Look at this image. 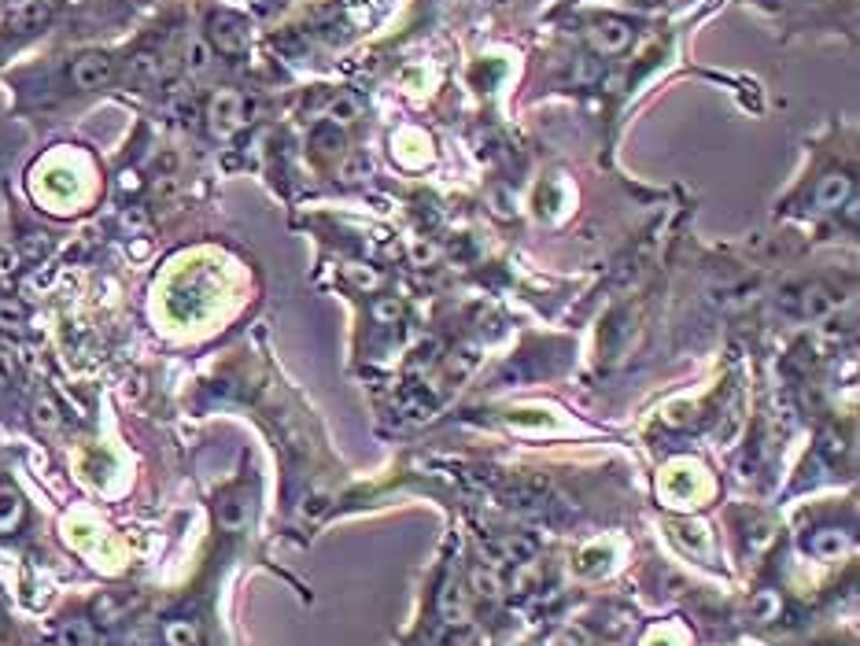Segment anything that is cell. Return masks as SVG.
Here are the masks:
<instances>
[{"mask_svg":"<svg viewBox=\"0 0 860 646\" xmlns=\"http://www.w3.org/2000/svg\"><path fill=\"white\" fill-rule=\"evenodd\" d=\"M849 192H853L849 178H842V174H827V178H820V185H816V207H824V211L842 207L849 200Z\"/></svg>","mask_w":860,"mask_h":646,"instance_id":"7","label":"cell"},{"mask_svg":"<svg viewBox=\"0 0 860 646\" xmlns=\"http://www.w3.org/2000/svg\"><path fill=\"white\" fill-rule=\"evenodd\" d=\"M27 318H30V311L22 300H0V329L4 333H22L27 329Z\"/></svg>","mask_w":860,"mask_h":646,"instance_id":"13","label":"cell"},{"mask_svg":"<svg viewBox=\"0 0 860 646\" xmlns=\"http://www.w3.org/2000/svg\"><path fill=\"white\" fill-rule=\"evenodd\" d=\"M15 369H19V362H15V351L8 343H0V384H8L12 377H15Z\"/></svg>","mask_w":860,"mask_h":646,"instance_id":"20","label":"cell"},{"mask_svg":"<svg viewBox=\"0 0 860 646\" xmlns=\"http://www.w3.org/2000/svg\"><path fill=\"white\" fill-rule=\"evenodd\" d=\"M399 314H403V307H399L396 295H381V300L374 303V318L377 321H396Z\"/></svg>","mask_w":860,"mask_h":646,"instance_id":"19","label":"cell"},{"mask_svg":"<svg viewBox=\"0 0 860 646\" xmlns=\"http://www.w3.org/2000/svg\"><path fill=\"white\" fill-rule=\"evenodd\" d=\"M547 646H583V639L576 632H558V635L547 639Z\"/></svg>","mask_w":860,"mask_h":646,"instance_id":"22","label":"cell"},{"mask_svg":"<svg viewBox=\"0 0 860 646\" xmlns=\"http://www.w3.org/2000/svg\"><path fill=\"white\" fill-rule=\"evenodd\" d=\"M244 115H248V101L237 89H218L207 104V122L214 137H233L244 126Z\"/></svg>","mask_w":860,"mask_h":646,"instance_id":"1","label":"cell"},{"mask_svg":"<svg viewBox=\"0 0 860 646\" xmlns=\"http://www.w3.org/2000/svg\"><path fill=\"white\" fill-rule=\"evenodd\" d=\"M310 144L317 148V156H340L343 152V133H340L336 122H322V126L314 130Z\"/></svg>","mask_w":860,"mask_h":646,"instance_id":"12","label":"cell"},{"mask_svg":"<svg viewBox=\"0 0 860 646\" xmlns=\"http://www.w3.org/2000/svg\"><path fill=\"white\" fill-rule=\"evenodd\" d=\"M849 543H853V536L842 532V529H816L813 536H805V551L813 558H820V561H831V558L846 554Z\"/></svg>","mask_w":860,"mask_h":646,"instance_id":"6","label":"cell"},{"mask_svg":"<svg viewBox=\"0 0 860 646\" xmlns=\"http://www.w3.org/2000/svg\"><path fill=\"white\" fill-rule=\"evenodd\" d=\"M56 646H96V632H92L89 620L75 617L56 632Z\"/></svg>","mask_w":860,"mask_h":646,"instance_id":"11","label":"cell"},{"mask_svg":"<svg viewBox=\"0 0 860 646\" xmlns=\"http://www.w3.org/2000/svg\"><path fill=\"white\" fill-rule=\"evenodd\" d=\"M473 366H477V351H470V347H465V351H458V355L447 359V377H451V381L470 377V374H473Z\"/></svg>","mask_w":860,"mask_h":646,"instance_id":"18","label":"cell"},{"mask_svg":"<svg viewBox=\"0 0 860 646\" xmlns=\"http://www.w3.org/2000/svg\"><path fill=\"white\" fill-rule=\"evenodd\" d=\"M248 513H252V506L244 499H226V503H218V525H222V529H240L244 521H248Z\"/></svg>","mask_w":860,"mask_h":646,"instance_id":"15","label":"cell"},{"mask_svg":"<svg viewBox=\"0 0 860 646\" xmlns=\"http://www.w3.org/2000/svg\"><path fill=\"white\" fill-rule=\"evenodd\" d=\"M8 22H12V30H37L48 22V4L44 0H22Z\"/></svg>","mask_w":860,"mask_h":646,"instance_id":"9","label":"cell"},{"mask_svg":"<svg viewBox=\"0 0 860 646\" xmlns=\"http://www.w3.org/2000/svg\"><path fill=\"white\" fill-rule=\"evenodd\" d=\"M0 270H4V273L15 270V252H12V247H0Z\"/></svg>","mask_w":860,"mask_h":646,"instance_id":"23","label":"cell"},{"mask_svg":"<svg viewBox=\"0 0 860 646\" xmlns=\"http://www.w3.org/2000/svg\"><path fill=\"white\" fill-rule=\"evenodd\" d=\"M535 554H539V543L525 532H506L491 543V558L499 565H528V561H535Z\"/></svg>","mask_w":860,"mask_h":646,"instance_id":"5","label":"cell"},{"mask_svg":"<svg viewBox=\"0 0 860 646\" xmlns=\"http://www.w3.org/2000/svg\"><path fill=\"white\" fill-rule=\"evenodd\" d=\"M362 115V101L358 93H333L326 101V122H336V126H343V122H355Z\"/></svg>","mask_w":860,"mask_h":646,"instance_id":"8","label":"cell"},{"mask_svg":"<svg viewBox=\"0 0 860 646\" xmlns=\"http://www.w3.org/2000/svg\"><path fill=\"white\" fill-rule=\"evenodd\" d=\"M22 495L12 488V484H4L0 488V532H12V529H19V521H22Z\"/></svg>","mask_w":860,"mask_h":646,"instance_id":"10","label":"cell"},{"mask_svg":"<svg viewBox=\"0 0 860 646\" xmlns=\"http://www.w3.org/2000/svg\"><path fill=\"white\" fill-rule=\"evenodd\" d=\"M34 421H37V429H44V432L60 429V407L48 400V395H41V400L34 403Z\"/></svg>","mask_w":860,"mask_h":646,"instance_id":"17","label":"cell"},{"mask_svg":"<svg viewBox=\"0 0 860 646\" xmlns=\"http://www.w3.org/2000/svg\"><path fill=\"white\" fill-rule=\"evenodd\" d=\"M207 37L218 52L226 56H240L248 48V19L237 15V12H214L211 15V27H207Z\"/></svg>","mask_w":860,"mask_h":646,"instance_id":"2","label":"cell"},{"mask_svg":"<svg viewBox=\"0 0 860 646\" xmlns=\"http://www.w3.org/2000/svg\"><path fill=\"white\" fill-rule=\"evenodd\" d=\"M587 41H591V48H595V52H602V56H621V52H628V44H631V22H624L617 15H606V19L591 22Z\"/></svg>","mask_w":860,"mask_h":646,"instance_id":"3","label":"cell"},{"mask_svg":"<svg viewBox=\"0 0 860 646\" xmlns=\"http://www.w3.org/2000/svg\"><path fill=\"white\" fill-rule=\"evenodd\" d=\"M491 204H495V214H499V218H510V214H513V196H510L506 189H495V192H491Z\"/></svg>","mask_w":860,"mask_h":646,"instance_id":"21","label":"cell"},{"mask_svg":"<svg viewBox=\"0 0 860 646\" xmlns=\"http://www.w3.org/2000/svg\"><path fill=\"white\" fill-rule=\"evenodd\" d=\"M185 67H189V74H204L211 67V44L204 37H192L185 44Z\"/></svg>","mask_w":860,"mask_h":646,"instance_id":"16","label":"cell"},{"mask_svg":"<svg viewBox=\"0 0 860 646\" xmlns=\"http://www.w3.org/2000/svg\"><path fill=\"white\" fill-rule=\"evenodd\" d=\"M111 56L104 52H85L78 56L75 63H70V82H75L78 89H100L111 82Z\"/></svg>","mask_w":860,"mask_h":646,"instance_id":"4","label":"cell"},{"mask_svg":"<svg viewBox=\"0 0 860 646\" xmlns=\"http://www.w3.org/2000/svg\"><path fill=\"white\" fill-rule=\"evenodd\" d=\"M163 639L166 646H200V628L192 620H170L163 628Z\"/></svg>","mask_w":860,"mask_h":646,"instance_id":"14","label":"cell"}]
</instances>
